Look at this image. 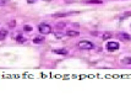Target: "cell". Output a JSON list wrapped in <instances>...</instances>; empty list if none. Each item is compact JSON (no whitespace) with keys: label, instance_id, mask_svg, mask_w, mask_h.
Segmentation results:
<instances>
[{"label":"cell","instance_id":"6da1fadb","mask_svg":"<svg viewBox=\"0 0 131 111\" xmlns=\"http://www.w3.org/2000/svg\"><path fill=\"white\" fill-rule=\"evenodd\" d=\"M38 31H39L42 35H49V33H51V26L49 23L43 22L38 26Z\"/></svg>","mask_w":131,"mask_h":111},{"label":"cell","instance_id":"e0dca14e","mask_svg":"<svg viewBox=\"0 0 131 111\" xmlns=\"http://www.w3.org/2000/svg\"><path fill=\"white\" fill-rule=\"evenodd\" d=\"M9 26H11V29H14V26H15V21H11V22L9 23Z\"/></svg>","mask_w":131,"mask_h":111},{"label":"cell","instance_id":"8992f818","mask_svg":"<svg viewBox=\"0 0 131 111\" xmlns=\"http://www.w3.org/2000/svg\"><path fill=\"white\" fill-rule=\"evenodd\" d=\"M53 52L55 53V54H61V56H66L68 54L66 49H53Z\"/></svg>","mask_w":131,"mask_h":111},{"label":"cell","instance_id":"4fadbf2b","mask_svg":"<svg viewBox=\"0 0 131 111\" xmlns=\"http://www.w3.org/2000/svg\"><path fill=\"white\" fill-rule=\"evenodd\" d=\"M121 63H123V64H131V57H129V58H124L123 61H121Z\"/></svg>","mask_w":131,"mask_h":111},{"label":"cell","instance_id":"ac0fdd59","mask_svg":"<svg viewBox=\"0 0 131 111\" xmlns=\"http://www.w3.org/2000/svg\"><path fill=\"white\" fill-rule=\"evenodd\" d=\"M54 36H55L57 38H61V36H63V35H61V33H55Z\"/></svg>","mask_w":131,"mask_h":111},{"label":"cell","instance_id":"5bb4252c","mask_svg":"<svg viewBox=\"0 0 131 111\" xmlns=\"http://www.w3.org/2000/svg\"><path fill=\"white\" fill-rule=\"evenodd\" d=\"M23 30H25V31H27V32H31V31H32V26H31V25H25V26H23Z\"/></svg>","mask_w":131,"mask_h":111},{"label":"cell","instance_id":"3957f363","mask_svg":"<svg viewBox=\"0 0 131 111\" xmlns=\"http://www.w3.org/2000/svg\"><path fill=\"white\" fill-rule=\"evenodd\" d=\"M119 43L118 42H114V41H110L105 45V48L108 49L109 52H114V51H118L119 49Z\"/></svg>","mask_w":131,"mask_h":111},{"label":"cell","instance_id":"9a60e30c","mask_svg":"<svg viewBox=\"0 0 131 111\" xmlns=\"http://www.w3.org/2000/svg\"><path fill=\"white\" fill-rule=\"evenodd\" d=\"M10 0H0V6H4V5H6L7 3H9Z\"/></svg>","mask_w":131,"mask_h":111},{"label":"cell","instance_id":"7a4b0ae2","mask_svg":"<svg viewBox=\"0 0 131 111\" xmlns=\"http://www.w3.org/2000/svg\"><path fill=\"white\" fill-rule=\"evenodd\" d=\"M77 47L81 49H92V48H94V45L90 41H80Z\"/></svg>","mask_w":131,"mask_h":111},{"label":"cell","instance_id":"7c38bea8","mask_svg":"<svg viewBox=\"0 0 131 111\" xmlns=\"http://www.w3.org/2000/svg\"><path fill=\"white\" fill-rule=\"evenodd\" d=\"M87 4H101L102 1L101 0H86Z\"/></svg>","mask_w":131,"mask_h":111},{"label":"cell","instance_id":"9c48e42d","mask_svg":"<svg viewBox=\"0 0 131 111\" xmlns=\"http://www.w3.org/2000/svg\"><path fill=\"white\" fill-rule=\"evenodd\" d=\"M64 16H68L66 12H59V14H54L53 18H64Z\"/></svg>","mask_w":131,"mask_h":111},{"label":"cell","instance_id":"30bf717a","mask_svg":"<svg viewBox=\"0 0 131 111\" xmlns=\"http://www.w3.org/2000/svg\"><path fill=\"white\" fill-rule=\"evenodd\" d=\"M112 37V32H105V33H103V40H109Z\"/></svg>","mask_w":131,"mask_h":111},{"label":"cell","instance_id":"52a82bcc","mask_svg":"<svg viewBox=\"0 0 131 111\" xmlns=\"http://www.w3.org/2000/svg\"><path fill=\"white\" fill-rule=\"evenodd\" d=\"M6 36H7V31L6 30H0V41L5 40Z\"/></svg>","mask_w":131,"mask_h":111},{"label":"cell","instance_id":"2e32d148","mask_svg":"<svg viewBox=\"0 0 131 111\" xmlns=\"http://www.w3.org/2000/svg\"><path fill=\"white\" fill-rule=\"evenodd\" d=\"M63 26H65V23H64V22L57 23V27H58V29H63Z\"/></svg>","mask_w":131,"mask_h":111},{"label":"cell","instance_id":"277c9868","mask_svg":"<svg viewBox=\"0 0 131 111\" xmlns=\"http://www.w3.org/2000/svg\"><path fill=\"white\" fill-rule=\"evenodd\" d=\"M66 36L68 37H77V36H80V32L79 31H74V30H69L66 32Z\"/></svg>","mask_w":131,"mask_h":111},{"label":"cell","instance_id":"d6986e66","mask_svg":"<svg viewBox=\"0 0 131 111\" xmlns=\"http://www.w3.org/2000/svg\"><path fill=\"white\" fill-rule=\"evenodd\" d=\"M131 15V12H126V14H124V16L123 18H126V16H130Z\"/></svg>","mask_w":131,"mask_h":111},{"label":"cell","instance_id":"8fae6325","mask_svg":"<svg viewBox=\"0 0 131 111\" xmlns=\"http://www.w3.org/2000/svg\"><path fill=\"white\" fill-rule=\"evenodd\" d=\"M43 41H44V37H36L33 40L34 43H42Z\"/></svg>","mask_w":131,"mask_h":111},{"label":"cell","instance_id":"5b68a950","mask_svg":"<svg viewBox=\"0 0 131 111\" xmlns=\"http://www.w3.org/2000/svg\"><path fill=\"white\" fill-rule=\"evenodd\" d=\"M119 38L120 40H123V41H130L131 40V37H130V35L129 33H119Z\"/></svg>","mask_w":131,"mask_h":111},{"label":"cell","instance_id":"ba28073f","mask_svg":"<svg viewBox=\"0 0 131 111\" xmlns=\"http://www.w3.org/2000/svg\"><path fill=\"white\" fill-rule=\"evenodd\" d=\"M16 41H17V42H20V43H23V42L26 41V38H25V37H23L22 35H17Z\"/></svg>","mask_w":131,"mask_h":111}]
</instances>
